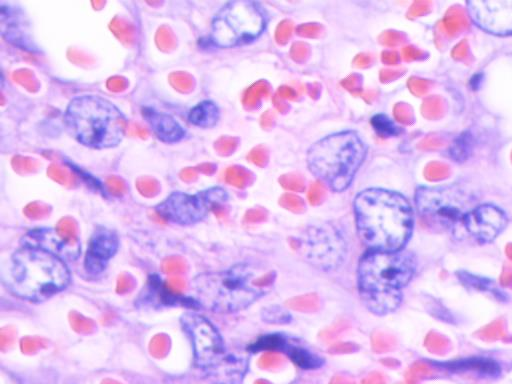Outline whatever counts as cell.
<instances>
[{"instance_id":"obj_1","label":"cell","mask_w":512,"mask_h":384,"mask_svg":"<svg viewBox=\"0 0 512 384\" xmlns=\"http://www.w3.org/2000/svg\"><path fill=\"white\" fill-rule=\"evenodd\" d=\"M353 211L358 236L367 250L399 251L412 235L413 208L398 192L365 189L355 196Z\"/></svg>"},{"instance_id":"obj_2","label":"cell","mask_w":512,"mask_h":384,"mask_svg":"<svg viewBox=\"0 0 512 384\" xmlns=\"http://www.w3.org/2000/svg\"><path fill=\"white\" fill-rule=\"evenodd\" d=\"M416 271L414 256L399 251L367 250L357 265V290L368 311L384 316L394 312L401 304L402 290Z\"/></svg>"},{"instance_id":"obj_3","label":"cell","mask_w":512,"mask_h":384,"mask_svg":"<svg viewBox=\"0 0 512 384\" xmlns=\"http://www.w3.org/2000/svg\"><path fill=\"white\" fill-rule=\"evenodd\" d=\"M70 280V270L63 259L43 249L22 245L10 256L4 276L12 294L33 303L60 293Z\"/></svg>"},{"instance_id":"obj_4","label":"cell","mask_w":512,"mask_h":384,"mask_svg":"<svg viewBox=\"0 0 512 384\" xmlns=\"http://www.w3.org/2000/svg\"><path fill=\"white\" fill-rule=\"evenodd\" d=\"M181 324L192 345L194 363L214 384H240L248 370V357L230 351L218 329L206 317L187 312Z\"/></svg>"},{"instance_id":"obj_5","label":"cell","mask_w":512,"mask_h":384,"mask_svg":"<svg viewBox=\"0 0 512 384\" xmlns=\"http://www.w3.org/2000/svg\"><path fill=\"white\" fill-rule=\"evenodd\" d=\"M64 124L79 144L101 150L122 142L127 118L110 100L86 94L70 100L64 112Z\"/></svg>"},{"instance_id":"obj_6","label":"cell","mask_w":512,"mask_h":384,"mask_svg":"<svg viewBox=\"0 0 512 384\" xmlns=\"http://www.w3.org/2000/svg\"><path fill=\"white\" fill-rule=\"evenodd\" d=\"M191 290L200 307L225 314L247 309L267 292L256 281L255 269L247 263L201 273L193 278Z\"/></svg>"},{"instance_id":"obj_7","label":"cell","mask_w":512,"mask_h":384,"mask_svg":"<svg viewBox=\"0 0 512 384\" xmlns=\"http://www.w3.org/2000/svg\"><path fill=\"white\" fill-rule=\"evenodd\" d=\"M367 154V145L353 130L327 135L310 146L306 162L310 173L334 192L346 190Z\"/></svg>"},{"instance_id":"obj_8","label":"cell","mask_w":512,"mask_h":384,"mask_svg":"<svg viewBox=\"0 0 512 384\" xmlns=\"http://www.w3.org/2000/svg\"><path fill=\"white\" fill-rule=\"evenodd\" d=\"M265 26V16L256 3L230 1L213 17L210 40L220 48L247 44L258 38Z\"/></svg>"},{"instance_id":"obj_9","label":"cell","mask_w":512,"mask_h":384,"mask_svg":"<svg viewBox=\"0 0 512 384\" xmlns=\"http://www.w3.org/2000/svg\"><path fill=\"white\" fill-rule=\"evenodd\" d=\"M414 198L422 221L440 231L464 229V218L472 209L468 196L454 186H422L416 190Z\"/></svg>"},{"instance_id":"obj_10","label":"cell","mask_w":512,"mask_h":384,"mask_svg":"<svg viewBox=\"0 0 512 384\" xmlns=\"http://www.w3.org/2000/svg\"><path fill=\"white\" fill-rule=\"evenodd\" d=\"M296 242L300 256L324 272L336 270L347 254V243L342 232L328 222L308 225L300 232Z\"/></svg>"},{"instance_id":"obj_11","label":"cell","mask_w":512,"mask_h":384,"mask_svg":"<svg viewBox=\"0 0 512 384\" xmlns=\"http://www.w3.org/2000/svg\"><path fill=\"white\" fill-rule=\"evenodd\" d=\"M227 199V192L219 186L196 193L173 191L155 206V212L166 222L187 226L205 219Z\"/></svg>"},{"instance_id":"obj_12","label":"cell","mask_w":512,"mask_h":384,"mask_svg":"<svg viewBox=\"0 0 512 384\" xmlns=\"http://www.w3.org/2000/svg\"><path fill=\"white\" fill-rule=\"evenodd\" d=\"M468 12L473 22L495 35L512 34V0L469 1Z\"/></svg>"},{"instance_id":"obj_13","label":"cell","mask_w":512,"mask_h":384,"mask_svg":"<svg viewBox=\"0 0 512 384\" xmlns=\"http://www.w3.org/2000/svg\"><path fill=\"white\" fill-rule=\"evenodd\" d=\"M505 212L493 204L473 207L465 216L464 230L481 243L493 241L506 227Z\"/></svg>"},{"instance_id":"obj_14","label":"cell","mask_w":512,"mask_h":384,"mask_svg":"<svg viewBox=\"0 0 512 384\" xmlns=\"http://www.w3.org/2000/svg\"><path fill=\"white\" fill-rule=\"evenodd\" d=\"M118 234L107 227L99 226L89 238L84 257V269L88 274L97 275L105 271L109 261L119 248Z\"/></svg>"},{"instance_id":"obj_15","label":"cell","mask_w":512,"mask_h":384,"mask_svg":"<svg viewBox=\"0 0 512 384\" xmlns=\"http://www.w3.org/2000/svg\"><path fill=\"white\" fill-rule=\"evenodd\" d=\"M22 246L43 249L61 259L74 260L80 254L78 242L64 238L53 228L38 227L28 231L21 240Z\"/></svg>"},{"instance_id":"obj_16","label":"cell","mask_w":512,"mask_h":384,"mask_svg":"<svg viewBox=\"0 0 512 384\" xmlns=\"http://www.w3.org/2000/svg\"><path fill=\"white\" fill-rule=\"evenodd\" d=\"M141 113L151 132L161 142L173 144L185 138L186 129L170 114L151 107H144Z\"/></svg>"},{"instance_id":"obj_17","label":"cell","mask_w":512,"mask_h":384,"mask_svg":"<svg viewBox=\"0 0 512 384\" xmlns=\"http://www.w3.org/2000/svg\"><path fill=\"white\" fill-rule=\"evenodd\" d=\"M219 118V107L211 100L197 103L187 113L188 122L199 128H211L217 124Z\"/></svg>"},{"instance_id":"obj_18","label":"cell","mask_w":512,"mask_h":384,"mask_svg":"<svg viewBox=\"0 0 512 384\" xmlns=\"http://www.w3.org/2000/svg\"><path fill=\"white\" fill-rule=\"evenodd\" d=\"M283 353H285L295 365L304 370L318 369L324 363L319 355L290 339Z\"/></svg>"},{"instance_id":"obj_19","label":"cell","mask_w":512,"mask_h":384,"mask_svg":"<svg viewBox=\"0 0 512 384\" xmlns=\"http://www.w3.org/2000/svg\"><path fill=\"white\" fill-rule=\"evenodd\" d=\"M454 371H473L484 376H497L500 372L498 364L486 358H470L445 363Z\"/></svg>"},{"instance_id":"obj_20","label":"cell","mask_w":512,"mask_h":384,"mask_svg":"<svg viewBox=\"0 0 512 384\" xmlns=\"http://www.w3.org/2000/svg\"><path fill=\"white\" fill-rule=\"evenodd\" d=\"M289 339L280 333H272L260 336L254 343L247 347V351L257 353L261 351H278L283 353Z\"/></svg>"},{"instance_id":"obj_21","label":"cell","mask_w":512,"mask_h":384,"mask_svg":"<svg viewBox=\"0 0 512 384\" xmlns=\"http://www.w3.org/2000/svg\"><path fill=\"white\" fill-rule=\"evenodd\" d=\"M459 279L463 282L464 285L472 287L473 289L479 291H485L495 298H499L504 300L505 294L500 290V288L489 279H482L479 276H475L470 273L462 272L458 274Z\"/></svg>"},{"instance_id":"obj_22","label":"cell","mask_w":512,"mask_h":384,"mask_svg":"<svg viewBox=\"0 0 512 384\" xmlns=\"http://www.w3.org/2000/svg\"><path fill=\"white\" fill-rule=\"evenodd\" d=\"M375 133L381 138H390L400 133V127L387 115L379 113L370 120Z\"/></svg>"},{"instance_id":"obj_23","label":"cell","mask_w":512,"mask_h":384,"mask_svg":"<svg viewBox=\"0 0 512 384\" xmlns=\"http://www.w3.org/2000/svg\"><path fill=\"white\" fill-rule=\"evenodd\" d=\"M261 318L269 324H288L292 321V315L281 306L272 305L262 309Z\"/></svg>"}]
</instances>
